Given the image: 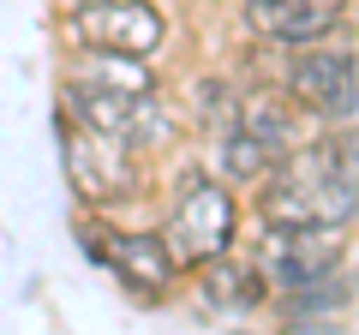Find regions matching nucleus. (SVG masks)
<instances>
[{
    "mask_svg": "<svg viewBox=\"0 0 359 335\" xmlns=\"http://www.w3.org/2000/svg\"><path fill=\"white\" fill-rule=\"evenodd\" d=\"M245 210L252 221H282V228H306V221L359 228V168L330 132H311L299 150L269 162V174L245 192Z\"/></svg>",
    "mask_w": 359,
    "mask_h": 335,
    "instance_id": "obj_1",
    "label": "nucleus"
},
{
    "mask_svg": "<svg viewBox=\"0 0 359 335\" xmlns=\"http://www.w3.org/2000/svg\"><path fill=\"white\" fill-rule=\"evenodd\" d=\"M72 240L84 252V264L108 275L132 306L162 311L180 306V287H186V264L168 245V233L156 228V216H102V210H78L72 216Z\"/></svg>",
    "mask_w": 359,
    "mask_h": 335,
    "instance_id": "obj_2",
    "label": "nucleus"
},
{
    "mask_svg": "<svg viewBox=\"0 0 359 335\" xmlns=\"http://www.w3.org/2000/svg\"><path fill=\"white\" fill-rule=\"evenodd\" d=\"M156 228L168 233V245L180 252L186 270L210 258H228L245 245V228H252V210H245V192L233 180H222L216 168L192 162L168 168L162 192H156Z\"/></svg>",
    "mask_w": 359,
    "mask_h": 335,
    "instance_id": "obj_3",
    "label": "nucleus"
},
{
    "mask_svg": "<svg viewBox=\"0 0 359 335\" xmlns=\"http://www.w3.org/2000/svg\"><path fill=\"white\" fill-rule=\"evenodd\" d=\"M54 126H60V168L66 186H72L78 210H102V216H156V192H162V162L126 150L120 138L78 126L72 114L54 108Z\"/></svg>",
    "mask_w": 359,
    "mask_h": 335,
    "instance_id": "obj_4",
    "label": "nucleus"
},
{
    "mask_svg": "<svg viewBox=\"0 0 359 335\" xmlns=\"http://www.w3.org/2000/svg\"><path fill=\"white\" fill-rule=\"evenodd\" d=\"M60 114H72L78 126L102 132V138H120L126 150L150 156V162H168L180 144L192 138L186 132V114L168 90H108V84H90V78H60Z\"/></svg>",
    "mask_w": 359,
    "mask_h": 335,
    "instance_id": "obj_5",
    "label": "nucleus"
},
{
    "mask_svg": "<svg viewBox=\"0 0 359 335\" xmlns=\"http://www.w3.org/2000/svg\"><path fill=\"white\" fill-rule=\"evenodd\" d=\"M245 252L264 270L269 299H276V294H294V287H311V282H330V275L353 270V228H335V221H306V228L252 221Z\"/></svg>",
    "mask_w": 359,
    "mask_h": 335,
    "instance_id": "obj_6",
    "label": "nucleus"
},
{
    "mask_svg": "<svg viewBox=\"0 0 359 335\" xmlns=\"http://www.w3.org/2000/svg\"><path fill=\"white\" fill-rule=\"evenodd\" d=\"M276 84L294 96V108L311 126H347V120H359V42H353V30L282 54L276 60Z\"/></svg>",
    "mask_w": 359,
    "mask_h": 335,
    "instance_id": "obj_7",
    "label": "nucleus"
},
{
    "mask_svg": "<svg viewBox=\"0 0 359 335\" xmlns=\"http://www.w3.org/2000/svg\"><path fill=\"white\" fill-rule=\"evenodd\" d=\"M54 42L162 60L168 42H174V18L156 0H66V6H54Z\"/></svg>",
    "mask_w": 359,
    "mask_h": 335,
    "instance_id": "obj_8",
    "label": "nucleus"
},
{
    "mask_svg": "<svg viewBox=\"0 0 359 335\" xmlns=\"http://www.w3.org/2000/svg\"><path fill=\"white\" fill-rule=\"evenodd\" d=\"M180 306L192 311L198 323H252L269 311V282L252 264V252H228V258H210L186 275L180 287Z\"/></svg>",
    "mask_w": 359,
    "mask_h": 335,
    "instance_id": "obj_9",
    "label": "nucleus"
},
{
    "mask_svg": "<svg viewBox=\"0 0 359 335\" xmlns=\"http://www.w3.org/2000/svg\"><path fill=\"white\" fill-rule=\"evenodd\" d=\"M240 25L252 42L269 48H311V42H330L353 30V0H240Z\"/></svg>",
    "mask_w": 359,
    "mask_h": 335,
    "instance_id": "obj_10",
    "label": "nucleus"
},
{
    "mask_svg": "<svg viewBox=\"0 0 359 335\" xmlns=\"http://www.w3.org/2000/svg\"><path fill=\"white\" fill-rule=\"evenodd\" d=\"M240 126L252 132L276 162H282L287 150H299L311 132H323V126H311V120L294 108V96H287L276 78H240Z\"/></svg>",
    "mask_w": 359,
    "mask_h": 335,
    "instance_id": "obj_11",
    "label": "nucleus"
},
{
    "mask_svg": "<svg viewBox=\"0 0 359 335\" xmlns=\"http://www.w3.org/2000/svg\"><path fill=\"white\" fill-rule=\"evenodd\" d=\"M359 306V264L330 282H311V287H294V294H276L264 317L282 323V329H341Z\"/></svg>",
    "mask_w": 359,
    "mask_h": 335,
    "instance_id": "obj_12",
    "label": "nucleus"
},
{
    "mask_svg": "<svg viewBox=\"0 0 359 335\" xmlns=\"http://www.w3.org/2000/svg\"><path fill=\"white\" fill-rule=\"evenodd\" d=\"M60 78H90L108 90H168L162 84V60L144 54H120V48H60Z\"/></svg>",
    "mask_w": 359,
    "mask_h": 335,
    "instance_id": "obj_13",
    "label": "nucleus"
},
{
    "mask_svg": "<svg viewBox=\"0 0 359 335\" xmlns=\"http://www.w3.org/2000/svg\"><path fill=\"white\" fill-rule=\"evenodd\" d=\"M180 114H186V132L198 138H210V132L233 126L240 120V78L233 72H192V78H180V90H174Z\"/></svg>",
    "mask_w": 359,
    "mask_h": 335,
    "instance_id": "obj_14",
    "label": "nucleus"
},
{
    "mask_svg": "<svg viewBox=\"0 0 359 335\" xmlns=\"http://www.w3.org/2000/svg\"><path fill=\"white\" fill-rule=\"evenodd\" d=\"M198 162L216 168L222 180H233L240 192H252V186L269 174V162H276V156H269L264 144H257L252 132L233 120V126H222V132H210V138H198Z\"/></svg>",
    "mask_w": 359,
    "mask_h": 335,
    "instance_id": "obj_15",
    "label": "nucleus"
},
{
    "mask_svg": "<svg viewBox=\"0 0 359 335\" xmlns=\"http://www.w3.org/2000/svg\"><path fill=\"white\" fill-rule=\"evenodd\" d=\"M54 6H66V0H54Z\"/></svg>",
    "mask_w": 359,
    "mask_h": 335,
    "instance_id": "obj_16",
    "label": "nucleus"
}]
</instances>
